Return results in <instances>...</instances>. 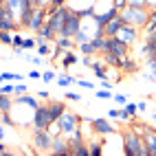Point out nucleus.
I'll return each mask as SVG.
<instances>
[{
	"label": "nucleus",
	"mask_w": 156,
	"mask_h": 156,
	"mask_svg": "<svg viewBox=\"0 0 156 156\" xmlns=\"http://www.w3.org/2000/svg\"><path fill=\"white\" fill-rule=\"evenodd\" d=\"M101 84H99V88H106V90H112L114 88V81H110L108 77H103V79H99Z\"/></svg>",
	"instance_id": "38"
},
{
	"label": "nucleus",
	"mask_w": 156,
	"mask_h": 156,
	"mask_svg": "<svg viewBox=\"0 0 156 156\" xmlns=\"http://www.w3.org/2000/svg\"><path fill=\"white\" fill-rule=\"evenodd\" d=\"M90 126H92V130L97 132V136H114L119 130H117V126L112 123V119H90Z\"/></svg>",
	"instance_id": "9"
},
{
	"label": "nucleus",
	"mask_w": 156,
	"mask_h": 156,
	"mask_svg": "<svg viewBox=\"0 0 156 156\" xmlns=\"http://www.w3.org/2000/svg\"><path fill=\"white\" fill-rule=\"evenodd\" d=\"M152 123H154V126H156V112L152 114Z\"/></svg>",
	"instance_id": "57"
},
{
	"label": "nucleus",
	"mask_w": 156,
	"mask_h": 156,
	"mask_svg": "<svg viewBox=\"0 0 156 156\" xmlns=\"http://www.w3.org/2000/svg\"><path fill=\"white\" fill-rule=\"evenodd\" d=\"M123 108H126L128 110V114H130V117H136V112H139V108H136V103H126V106H123Z\"/></svg>",
	"instance_id": "34"
},
{
	"label": "nucleus",
	"mask_w": 156,
	"mask_h": 156,
	"mask_svg": "<svg viewBox=\"0 0 156 156\" xmlns=\"http://www.w3.org/2000/svg\"><path fill=\"white\" fill-rule=\"evenodd\" d=\"M57 128H59V132L64 134V136H70V134H75L81 128V117L77 112H73V110L66 108V112L57 119Z\"/></svg>",
	"instance_id": "3"
},
{
	"label": "nucleus",
	"mask_w": 156,
	"mask_h": 156,
	"mask_svg": "<svg viewBox=\"0 0 156 156\" xmlns=\"http://www.w3.org/2000/svg\"><path fill=\"white\" fill-rule=\"evenodd\" d=\"M20 48H24V51H31V48H37V37H24V42Z\"/></svg>",
	"instance_id": "31"
},
{
	"label": "nucleus",
	"mask_w": 156,
	"mask_h": 156,
	"mask_svg": "<svg viewBox=\"0 0 156 156\" xmlns=\"http://www.w3.org/2000/svg\"><path fill=\"white\" fill-rule=\"evenodd\" d=\"M5 136H7V126L0 121V141H5Z\"/></svg>",
	"instance_id": "49"
},
{
	"label": "nucleus",
	"mask_w": 156,
	"mask_h": 156,
	"mask_svg": "<svg viewBox=\"0 0 156 156\" xmlns=\"http://www.w3.org/2000/svg\"><path fill=\"white\" fill-rule=\"evenodd\" d=\"M139 35H141V29H139V27H134V24H123L121 31L117 33V37L121 40L123 44H128L130 48L139 42Z\"/></svg>",
	"instance_id": "10"
},
{
	"label": "nucleus",
	"mask_w": 156,
	"mask_h": 156,
	"mask_svg": "<svg viewBox=\"0 0 156 156\" xmlns=\"http://www.w3.org/2000/svg\"><path fill=\"white\" fill-rule=\"evenodd\" d=\"M123 24H126V20H123V16H121V11H119V13L114 16V18L110 20V22H108L106 27H103V35H106V37L117 35L119 31H121V27H123Z\"/></svg>",
	"instance_id": "15"
},
{
	"label": "nucleus",
	"mask_w": 156,
	"mask_h": 156,
	"mask_svg": "<svg viewBox=\"0 0 156 156\" xmlns=\"http://www.w3.org/2000/svg\"><path fill=\"white\" fill-rule=\"evenodd\" d=\"M92 73L97 75V79H103L106 77V64H101V59H95L92 62Z\"/></svg>",
	"instance_id": "27"
},
{
	"label": "nucleus",
	"mask_w": 156,
	"mask_h": 156,
	"mask_svg": "<svg viewBox=\"0 0 156 156\" xmlns=\"http://www.w3.org/2000/svg\"><path fill=\"white\" fill-rule=\"evenodd\" d=\"M136 108H139V112H145V110H147V103H145V101H139Z\"/></svg>",
	"instance_id": "53"
},
{
	"label": "nucleus",
	"mask_w": 156,
	"mask_h": 156,
	"mask_svg": "<svg viewBox=\"0 0 156 156\" xmlns=\"http://www.w3.org/2000/svg\"><path fill=\"white\" fill-rule=\"evenodd\" d=\"M119 119H121V121H130V119H132V117H130V114H128V110H126V108H123V106L119 108Z\"/></svg>",
	"instance_id": "42"
},
{
	"label": "nucleus",
	"mask_w": 156,
	"mask_h": 156,
	"mask_svg": "<svg viewBox=\"0 0 156 156\" xmlns=\"http://www.w3.org/2000/svg\"><path fill=\"white\" fill-rule=\"evenodd\" d=\"M106 51H110V53L119 55V57H126V55H130V46H128V44H123L117 35L106 37Z\"/></svg>",
	"instance_id": "11"
},
{
	"label": "nucleus",
	"mask_w": 156,
	"mask_h": 156,
	"mask_svg": "<svg viewBox=\"0 0 156 156\" xmlns=\"http://www.w3.org/2000/svg\"><path fill=\"white\" fill-rule=\"evenodd\" d=\"M51 2H53V0H37V7H42V9H48V7H51Z\"/></svg>",
	"instance_id": "50"
},
{
	"label": "nucleus",
	"mask_w": 156,
	"mask_h": 156,
	"mask_svg": "<svg viewBox=\"0 0 156 156\" xmlns=\"http://www.w3.org/2000/svg\"><path fill=\"white\" fill-rule=\"evenodd\" d=\"M31 64H33V66H42L44 64V59H42V55H31Z\"/></svg>",
	"instance_id": "44"
},
{
	"label": "nucleus",
	"mask_w": 156,
	"mask_h": 156,
	"mask_svg": "<svg viewBox=\"0 0 156 156\" xmlns=\"http://www.w3.org/2000/svg\"><path fill=\"white\" fill-rule=\"evenodd\" d=\"M79 46V51H81V55H97V51H95V46H92V42L88 40V42H84V44H77Z\"/></svg>",
	"instance_id": "28"
},
{
	"label": "nucleus",
	"mask_w": 156,
	"mask_h": 156,
	"mask_svg": "<svg viewBox=\"0 0 156 156\" xmlns=\"http://www.w3.org/2000/svg\"><path fill=\"white\" fill-rule=\"evenodd\" d=\"M51 154L53 156H70V143L64 134L53 139V147H51Z\"/></svg>",
	"instance_id": "12"
},
{
	"label": "nucleus",
	"mask_w": 156,
	"mask_h": 156,
	"mask_svg": "<svg viewBox=\"0 0 156 156\" xmlns=\"http://www.w3.org/2000/svg\"><path fill=\"white\" fill-rule=\"evenodd\" d=\"M35 37H40V40H55V37H57V31H53V29H51V27L44 22L42 29L35 33Z\"/></svg>",
	"instance_id": "22"
},
{
	"label": "nucleus",
	"mask_w": 156,
	"mask_h": 156,
	"mask_svg": "<svg viewBox=\"0 0 156 156\" xmlns=\"http://www.w3.org/2000/svg\"><path fill=\"white\" fill-rule=\"evenodd\" d=\"M64 97H66V101H79V99H81V97L77 95V92H70V90L66 92V95H64Z\"/></svg>",
	"instance_id": "43"
},
{
	"label": "nucleus",
	"mask_w": 156,
	"mask_h": 156,
	"mask_svg": "<svg viewBox=\"0 0 156 156\" xmlns=\"http://www.w3.org/2000/svg\"><path fill=\"white\" fill-rule=\"evenodd\" d=\"M97 99L106 101V99H112V95H110V90H106V88H99V90H97Z\"/></svg>",
	"instance_id": "33"
},
{
	"label": "nucleus",
	"mask_w": 156,
	"mask_h": 156,
	"mask_svg": "<svg viewBox=\"0 0 156 156\" xmlns=\"http://www.w3.org/2000/svg\"><path fill=\"white\" fill-rule=\"evenodd\" d=\"M136 70H139V64H136L134 57L126 55L121 59V73H123V75H132V73H136Z\"/></svg>",
	"instance_id": "18"
},
{
	"label": "nucleus",
	"mask_w": 156,
	"mask_h": 156,
	"mask_svg": "<svg viewBox=\"0 0 156 156\" xmlns=\"http://www.w3.org/2000/svg\"><path fill=\"white\" fill-rule=\"evenodd\" d=\"M128 7H145V0H128Z\"/></svg>",
	"instance_id": "46"
},
{
	"label": "nucleus",
	"mask_w": 156,
	"mask_h": 156,
	"mask_svg": "<svg viewBox=\"0 0 156 156\" xmlns=\"http://www.w3.org/2000/svg\"><path fill=\"white\" fill-rule=\"evenodd\" d=\"M59 64L64 66L66 70L70 66H75L77 64V55H75V51H64V53H59Z\"/></svg>",
	"instance_id": "19"
},
{
	"label": "nucleus",
	"mask_w": 156,
	"mask_h": 156,
	"mask_svg": "<svg viewBox=\"0 0 156 156\" xmlns=\"http://www.w3.org/2000/svg\"><path fill=\"white\" fill-rule=\"evenodd\" d=\"M55 79V73L53 70H44L42 73V81H46V84H51V81Z\"/></svg>",
	"instance_id": "39"
},
{
	"label": "nucleus",
	"mask_w": 156,
	"mask_h": 156,
	"mask_svg": "<svg viewBox=\"0 0 156 156\" xmlns=\"http://www.w3.org/2000/svg\"><path fill=\"white\" fill-rule=\"evenodd\" d=\"M75 84L81 86V88H86V90H92V88H95V84H92V81H86V79H75Z\"/></svg>",
	"instance_id": "36"
},
{
	"label": "nucleus",
	"mask_w": 156,
	"mask_h": 156,
	"mask_svg": "<svg viewBox=\"0 0 156 156\" xmlns=\"http://www.w3.org/2000/svg\"><path fill=\"white\" fill-rule=\"evenodd\" d=\"M143 66H145L143 77L147 79V81H154V84H156V57H145Z\"/></svg>",
	"instance_id": "17"
},
{
	"label": "nucleus",
	"mask_w": 156,
	"mask_h": 156,
	"mask_svg": "<svg viewBox=\"0 0 156 156\" xmlns=\"http://www.w3.org/2000/svg\"><path fill=\"white\" fill-rule=\"evenodd\" d=\"M81 29V18H79V13L75 11V9H68V16H66V20H64V27H62V31L57 35H66V37H73L75 40V35H77V31Z\"/></svg>",
	"instance_id": "5"
},
{
	"label": "nucleus",
	"mask_w": 156,
	"mask_h": 156,
	"mask_svg": "<svg viewBox=\"0 0 156 156\" xmlns=\"http://www.w3.org/2000/svg\"><path fill=\"white\" fill-rule=\"evenodd\" d=\"M0 121H2L7 128H16V119L11 117V112H2V119Z\"/></svg>",
	"instance_id": "32"
},
{
	"label": "nucleus",
	"mask_w": 156,
	"mask_h": 156,
	"mask_svg": "<svg viewBox=\"0 0 156 156\" xmlns=\"http://www.w3.org/2000/svg\"><path fill=\"white\" fill-rule=\"evenodd\" d=\"M101 62L103 64H108V66H117V68H121V59L123 57H119V55H114V53H110V51H103L101 53Z\"/></svg>",
	"instance_id": "21"
},
{
	"label": "nucleus",
	"mask_w": 156,
	"mask_h": 156,
	"mask_svg": "<svg viewBox=\"0 0 156 156\" xmlns=\"http://www.w3.org/2000/svg\"><path fill=\"white\" fill-rule=\"evenodd\" d=\"M123 154L128 156H147V150H145L143 143V134H139L134 128L123 130Z\"/></svg>",
	"instance_id": "1"
},
{
	"label": "nucleus",
	"mask_w": 156,
	"mask_h": 156,
	"mask_svg": "<svg viewBox=\"0 0 156 156\" xmlns=\"http://www.w3.org/2000/svg\"><path fill=\"white\" fill-rule=\"evenodd\" d=\"M53 134H51V130H33V134H31V143H33V147L37 152H51V147H53Z\"/></svg>",
	"instance_id": "4"
},
{
	"label": "nucleus",
	"mask_w": 156,
	"mask_h": 156,
	"mask_svg": "<svg viewBox=\"0 0 156 156\" xmlns=\"http://www.w3.org/2000/svg\"><path fill=\"white\" fill-rule=\"evenodd\" d=\"M145 7H147V9H156V0H145Z\"/></svg>",
	"instance_id": "54"
},
{
	"label": "nucleus",
	"mask_w": 156,
	"mask_h": 156,
	"mask_svg": "<svg viewBox=\"0 0 156 156\" xmlns=\"http://www.w3.org/2000/svg\"><path fill=\"white\" fill-rule=\"evenodd\" d=\"M70 156H90V150H88V143H79L75 147H70Z\"/></svg>",
	"instance_id": "25"
},
{
	"label": "nucleus",
	"mask_w": 156,
	"mask_h": 156,
	"mask_svg": "<svg viewBox=\"0 0 156 156\" xmlns=\"http://www.w3.org/2000/svg\"><path fill=\"white\" fill-rule=\"evenodd\" d=\"M143 44H145V48H147V57H156V35L143 37Z\"/></svg>",
	"instance_id": "23"
},
{
	"label": "nucleus",
	"mask_w": 156,
	"mask_h": 156,
	"mask_svg": "<svg viewBox=\"0 0 156 156\" xmlns=\"http://www.w3.org/2000/svg\"><path fill=\"white\" fill-rule=\"evenodd\" d=\"M22 42H24V35L16 31V33H13V44H11V48H13V46H22Z\"/></svg>",
	"instance_id": "37"
},
{
	"label": "nucleus",
	"mask_w": 156,
	"mask_h": 156,
	"mask_svg": "<svg viewBox=\"0 0 156 156\" xmlns=\"http://www.w3.org/2000/svg\"><path fill=\"white\" fill-rule=\"evenodd\" d=\"M57 84H59L62 88H68L70 84H75V77H70L68 73H64V75H59V77H57Z\"/></svg>",
	"instance_id": "29"
},
{
	"label": "nucleus",
	"mask_w": 156,
	"mask_h": 156,
	"mask_svg": "<svg viewBox=\"0 0 156 156\" xmlns=\"http://www.w3.org/2000/svg\"><path fill=\"white\" fill-rule=\"evenodd\" d=\"M143 143H145V150H147V156H156V128L145 126V130H143Z\"/></svg>",
	"instance_id": "13"
},
{
	"label": "nucleus",
	"mask_w": 156,
	"mask_h": 156,
	"mask_svg": "<svg viewBox=\"0 0 156 156\" xmlns=\"http://www.w3.org/2000/svg\"><path fill=\"white\" fill-rule=\"evenodd\" d=\"M46 106H48L51 123H57V119L66 112V103H64V101H46Z\"/></svg>",
	"instance_id": "16"
},
{
	"label": "nucleus",
	"mask_w": 156,
	"mask_h": 156,
	"mask_svg": "<svg viewBox=\"0 0 156 156\" xmlns=\"http://www.w3.org/2000/svg\"><path fill=\"white\" fill-rule=\"evenodd\" d=\"M46 22V9L42 7H35L33 16H31V22H29V31H33V33H37L40 29H42V24Z\"/></svg>",
	"instance_id": "14"
},
{
	"label": "nucleus",
	"mask_w": 156,
	"mask_h": 156,
	"mask_svg": "<svg viewBox=\"0 0 156 156\" xmlns=\"http://www.w3.org/2000/svg\"><path fill=\"white\" fill-rule=\"evenodd\" d=\"M108 119L117 121V119H119V108H112V110H108Z\"/></svg>",
	"instance_id": "47"
},
{
	"label": "nucleus",
	"mask_w": 156,
	"mask_h": 156,
	"mask_svg": "<svg viewBox=\"0 0 156 156\" xmlns=\"http://www.w3.org/2000/svg\"><path fill=\"white\" fill-rule=\"evenodd\" d=\"M31 128H33V130H46V128H51V117H48V106H46V103H40V106L33 110Z\"/></svg>",
	"instance_id": "7"
},
{
	"label": "nucleus",
	"mask_w": 156,
	"mask_h": 156,
	"mask_svg": "<svg viewBox=\"0 0 156 156\" xmlns=\"http://www.w3.org/2000/svg\"><path fill=\"white\" fill-rule=\"evenodd\" d=\"M0 119H2V110H0Z\"/></svg>",
	"instance_id": "58"
},
{
	"label": "nucleus",
	"mask_w": 156,
	"mask_h": 156,
	"mask_svg": "<svg viewBox=\"0 0 156 156\" xmlns=\"http://www.w3.org/2000/svg\"><path fill=\"white\" fill-rule=\"evenodd\" d=\"M37 97H40V99H48V92H46V90H40Z\"/></svg>",
	"instance_id": "55"
},
{
	"label": "nucleus",
	"mask_w": 156,
	"mask_h": 156,
	"mask_svg": "<svg viewBox=\"0 0 156 156\" xmlns=\"http://www.w3.org/2000/svg\"><path fill=\"white\" fill-rule=\"evenodd\" d=\"M18 29H20V24H18L16 13L7 5H0V31H11V33H16Z\"/></svg>",
	"instance_id": "8"
},
{
	"label": "nucleus",
	"mask_w": 156,
	"mask_h": 156,
	"mask_svg": "<svg viewBox=\"0 0 156 156\" xmlns=\"http://www.w3.org/2000/svg\"><path fill=\"white\" fill-rule=\"evenodd\" d=\"M0 92H2V95H13V84H0Z\"/></svg>",
	"instance_id": "35"
},
{
	"label": "nucleus",
	"mask_w": 156,
	"mask_h": 156,
	"mask_svg": "<svg viewBox=\"0 0 156 156\" xmlns=\"http://www.w3.org/2000/svg\"><path fill=\"white\" fill-rule=\"evenodd\" d=\"M68 2V0H53V2H51V7H64Z\"/></svg>",
	"instance_id": "52"
},
{
	"label": "nucleus",
	"mask_w": 156,
	"mask_h": 156,
	"mask_svg": "<svg viewBox=\"0 0 156 156\" xmlns=\"http://www.w3.org/2000/svg\"><path fill=\"white\" fill-rule=\"evenodd\" d=\"M29 77H31V79H42V73H40V70H31Z\"/></svg>",
	"instance_id": "51"
},
{
	"label": "nucleus",
	"mask_w": 156,
	"mask_h": 156,
	"mask_svg": "<svg viewBox=\"0 0 156 156\" xmlns=\"http://www.w3.org/2000/svg\"><path fill=\"white\" fill-rule=\"evenodd\" d=\"M0 44H13V33L11 31H0Z\"/></svg>",
	"instance_id": "30"
},
{
	"label": "nucleus",
	"mask_w": 156,
	"mask_h": 156,
	"mask_svg": "<svg viewBox=\"0 0 156 156\" xmlns=\"http://www.w3.org/2000/svg\"><path fill=\"white\" fill-rule=\"evenodd\" d=\"M112 99L117 101V106H119V108H121V106H126V103H128V97H126V95H114Z\"/></svg>",
	"instance_id": "41"
},
{
	"label": "nucleus",
	"mask_w": 156,
	"mask_h": 156,
	"mask_svg": "<svg viewBox=\"0 0 156 156\" xmlns=\"http://www.w3.org/2000/svg\"><path fill=\"white\" fill-rule=\"evenodd\" d=\"M112 2H114V7H117L119 11H121V9H126V7H128V0H112Z\"/></svg>",
	"instance_id": "48"
},
{
	"label": "nucleus",
	"mask_w": 156,
	"mask_h": 156,
	"mask_svg": "<svg viewBox=\"0 0 156 156\" xmlns=\"http://www.w3.org/2000/svg\"><path fill=\"white\" fill-rule=\"evenodd\" d=\"M92 62H95V59H92V55H84V59H81V64H84L86 68H92Z\"/></svg>",
	"instance_id": "45"
},
{
	"label": "nucleus",
	"mask_w": 156,
	"mask_h": 156,
	"mask_svg": "<svg viewBox=\"0 0 156 156\" xmlns=\"http://www.w3.org/2000/svg\"><path fill=\"white\" fill-rule=\"evenodd\" d=\"M150 20H152V22H156V9H150Z\"/></svg>",
	"instance_id": "56"
},
{
	"label": "nucleus",
	"mask_w": 156,
	"mask_h": 156,
	"mask_svg": "<svg viewBox=\"0 0 156 156\" xmlns=\"http://www.w3.org/2000/svg\"><path fill=\"white\" fill-rule=\"evenodd\" d=\"M121 16L126 20V24H134V27L143 29L150 20V9H145V7H126V9H121Z\"/></svg>",
	"instance_id": "2"
},
{
	"label": "nucleus",
	"mask_w": 156,
	"mask_h": 156,
	"mask_svg": "<svg viewBox=\"0 0 156 156\" xmlns=\"http://www.w3.org/2000/svg\"><path fill=\"white\" fill-rule=\"evenodd\" d=\"M55 44H57V48L62 51V53H64V51H73L77 44H75V40L73 37H66V35H57L55 37Z\"/></svg>",
	"instance_id": "20"
},
{
	"label": "nucleus",
	"mask_w": 156,
	"mask_h": 156,
	"mask_svg": "<svg viewBox=\"0 0 156 156\" xmlns=\"http://www.w3.org/2000/svg\"><path fill=\"white\" fill-rule=\"evenodd\" d=\"M27 92V86L24 84H16L13 81V95H24Z\"/></svg>",
	"instance_id": "40"
},
{
	"label": "nucleus",
	"mask_w": 156,
	"mask_h": 156,
	"mask_svg": "<svg viewBox=\"0 0 156 156\" xmlns=\"http://www.w3.org/2000/svg\"><path fill=\"white\" fill-rule=\"evenodd\" d=\"M88 150H90V156H103V143L99 139H95L88 143Z\"/></svg>",
	"instance_id": "26"
},
{
	"label": "nucleus",
	"mask_w": 156,
	"mask_h": 156,
	"mask_svg": "<svg viewBox=\"0 0 156 156\" xmlns=\"http://www.w3.org/2000/svg\"><path fill=\"white\" fill-rule=\"evenodd\" d=\"M68 5H64V7H55L53 11H46V24L53 29V31H62V27H64V20H66V16H68Z\"/></svg>",
	"instance_id": "6"
},
{
	"label": "nucleus",
	"mask_w": 156,
	"mask_h": 156,
	"mask_svg": "<svg viewBox=\"0 0 156 156\" xmlns=\"http://www.w3.org/2000/svg\"><path fill=\"white\" fill-rule=\"evenodd\" d=\"M11 108H13V97L0 92V110L2 112H11Z\"/></svg>",
	"instance_id": "24"
}]
</instances>
